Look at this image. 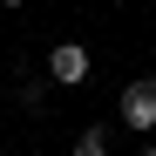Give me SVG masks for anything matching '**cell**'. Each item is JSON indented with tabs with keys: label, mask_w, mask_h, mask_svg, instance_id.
I'll list each match as a JSON object with an SVG mask.
<instances>
[{
	"label": "cell",
	"mask_w": 156,
	"mask_h": 156,
	"mask_svg": "<svg viewBox=\"0 0 156 156\" xmlns=\"http://www.w3.org/2000/svg\"><path fill=\"white\" fill-rule=\"evenodd\" d=\"M88 68H95V55L82 41H55V48H48V82H55V88H82Z\"/></svg>",
	"instance_id": "1"
},
{
	"label": "cell",
	"mask_w": 156,
	"mask_h": 156,
	"mask_svg": "<svg viewBox=\"0 0 156 156\" xmlns=\"http://www.w3.org/2000/svg\"><path fill=\"white\" fill-rule=\"evenodd\" d=\"M115 115H122V129H156V75H136V82L122 88V102H115Z\"/></svg>",
	"instance_id": "2"
},
{
	"label": "cell",
	"mask_w": 156,
	"mask_h": 156,
	"mask_svg": "<svg viewBox=\"0 0 156 156\" xmlns=\"http://www.w3.org/2000/svg\"><path fill=\"white\" fill-rule=\"evenodd\" d=\"M68 156H109V129H102V122H95V129H82V143H75Z\"/></svg>",
	"instance_id": "3"
},
{
	"label": "cell",
	"mask_w": 156,
	"mask_h": 156,
	"mask_svg": "<svg viewBox=\"0 0 156 156\" xmlns=\"http://www.w3.org/2000/svg\"><path fill=\"white\" fill-rule=\"evenodd\" d=\"M20 102H27V109H41V102H48V82H34V75H27V82H20Z\"/></svg>",
	"instance_id": "4"
},
{
	"label": "cell",
	"mask_w": 156,
	"mask_h": 156,
	"mask_svg": "<svg viewBox=\"0 0 156 156\" xmlns=\"http://www.w3.org/2000/svg\"><path fill=\"white\" fill-rule=\"evenodd\" d=\"M0 7H20V0H0Z\"/></svg>",
	"instance_id": "5"
},
{
	"label": "cell",
	"mask_w": 156,
	"mask_h": 156,
	"mask_svg": "<svg viewBox=\"0 0 156 156\" xmlns=\"http://www.w3.org/2000/svg\"><path fill=\"white\" fill-rule=\"evenodd\" d=\"M143 156H156V143H149V149H143Z\"/></svg>",
	"instance_id": "6"
}]
</instances>
